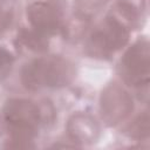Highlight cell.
Instances as JSON below:
<instances>
[{
  "mask_svg": "<svg viewBox=\"0 0 150 150\" xmlns=\"http://www.w3.org/2000/svg\"><path fill=\"white\" fill-rule=\"evenodd\" d=\"M101 114L108 125H116L129 116L134 104L130 95L117 84H109L101 95Z\"/></svg>",
  "mask_w": 150,
  "mask_h": 150,
  "instance_id": "cell-5",
  "label": "cell"
},
{
  "mask_svg": "<svg viewBox=\"0 0 150 150\" xmlns=\"http://www.w3.org/2000/svg\"><path fill=\"white\" fill-rule=\"evenodd\" d=\"M149 43L145 39L135 42L122 59L124 80L134 87L149 83Z\"/></svg>",
  "mask_w": 150,
  "mask_h": 150,
  "instance_id": "cell-4",
  "label": "cell"
},
{
  "mask_svg": "<svg viewBox=\"0 0 150 150\" xmlns=\"http://www.w3.org/2000/svg\"><path fill=\"white\" fill-rule=\"evenodd\" d=\"M27 16L34 29L45 35L55 33L60 27L61 16L59 11L45 1L33 2L27 8Z\"/></svg>",
  "mask_w": 150,
  "mask_h": 150,
  "instance_id": "cell-6",
  "label": "cell"
},
{
  "mask_svg": "<svg viewBox=\"0 0 150 150\" xmlns=\"http://www.w3.org/2000/svg\"><path fill=\"white\" fill-rule=\"evenodd\" d=\"M12 22V13L9 11L0 9V35L11 26Z\"/></svg>",
  "mask_w": 150,
  "mask_h": 150,
  "instance_id": "cell-10",
  "label": "cell"
},
{
  "mask_svg": "<svg viewBox=\"0 0 150 150\" xmlns=\"http://www.w3.org/2000/svg\"><path fill=\"white\" fill-rule=\"evenodd\" d=\"M67 131L69 137L82 144H89L97 139L100 135V127L96 121L87 114H75L67 123Z\"/></svg>",
  "mask_w": 150,
  "mask_h": 150,
  "instance_id": "cell-7",
  "label": "cell"
},
{
  "mask_svg": "<svg viewBox=\"0 0 150 150\" xmlns=\"http://www.w3.org/2000/svg\"><path fill=\"white\" fill-rule=\"evenodd\" d=\"M19 40L33 52H45L48 49V41L45 34L36 29H22L18 35Z\"/></svg>",
  "mask_w": 150,
  "mask_h": 150,
  "instance_id": "cell-8",
  "label": "cell"
},
{
  "mask_svg": "<svg viewBox=\"0 0 150 150\" xmlns=\"http://www.w3.org/2000/svg\"><path fill=\"white\" fill-rule=\"evenodd\" d=\"M5 120L8 124L11 141L16 148H28L36 135L41 121V111L32 101L25 98H13L7 101L5 109Z\"/></svg>",
  "mask_w": 150,
  "mask_h": 150,
  "instance_id": "cell-2",
  "label": "cell"
},
{
  "mask_svg": "<svg viewBox=\"0 0 150 150\" xmlns=\"http://www.w3.org/2000/svg\"><path fill=\"white\" fill-rule=\"evenodd\" d=\"M128 39L129 28L112 15H109L104 25L91 34L88 47L93 50V54L108 56L110 53L122 48L128 42Z\"/></svg>",
  "mask_w": 150,
  "mask_h": 150,
  "instance_id": "cell-3",
  "label": "cell"
},
{
  "mask_svg": "<svg viewBox=\"0 0 150 150\" xmlns=\"http://www.w3.org/2000/svg\"><path fill=\"white\" fill-rule=\"evenodd\" d=\"M74 76L70 63L56 56L40 57L25 64L21 82L28 90L60 88L68 84Z\"/></svg>",
  "mask_w": 150,
  "mask_h": 150,
  "instance_id": "cell-1",
  "label": "cell"
},
{
  "mask_svg": "<svg viewBox=\"0 0 150 150\" xmlns=\"http://www.w3.org/2000/svg\"><path fill=\"white\" fill-rule=\"evenodd\" d=\"M130 136L137 139H144L149 136V115L144 111L139 115L129 128Z\"/></svg>",
  "mask_w": 150,
  "mask_h": 150,
  "instance_id": "cell-9",
  "label": "cell"
}]
</instances>
